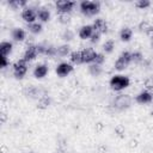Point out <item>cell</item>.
<instances>
[{"label": "cell", "instance_id": "obj_1", "mask_svg": "<svg viewBox=\"0 0 153 153\" xmlns=\"http://www.w3.org/2000/svg\"><path fill=\"white\" fill-rule=\"evenodd\" d=\"M100 10V4L98 1H88L84 0L80 2V12L85 16H96Z\"/></svg>", "mask_w": 153, "mask_h": 153}, {"label": "cell", "instance_id": "obj_2", "mask_svg": "<svg viewBox=\"0 0 153 153\" xmlns=\"http://www.w3.org/2000/svg\"><path fill=\"white\" fill-rule=\"evenodd\" d=\"M129 82H130V81H129V78H128V76H126V75H120V74L114 75V76L110 79V81H109L111 88L115 90V91H122V90H124L126 87L129 86Z\"/></svg>", "mask_w": 153, "mask_h": 153}, {"label": "cell", "instance_id": "obj_3", "mask_svg": "<svg viewBox=\"0 0 153 153\" xmlns=\"http://www.w3.org/2000/svg\"><path fill=\"white\" fill-rule=\"evenodd\" d=\"M130 62H131V53H129V51H122L120 54L118 59L115 62V68L117 71H123V69H126L129 66Z\"/></svg>", "mask_w": 153, "mask_h": 153}, {"label": "cell", "instance_id": "obj_4", "mask_svg": "<svg viewBox=\"0 0 153 153\" xmlns=\"http://www.w3.org/2000/svg\"><path fill=\"white\" fill-rule=\"evenodd\" d=\"M27 72V62L24 59H20L13 65V75L17 79H23Z\"/></svg>", "mask_w": 153, "mask_h": 153}, {"label": "cell", "instance_id": "obj_5", "mask_svg": "<svg viewBox=\"0 0 153 153\" xmlns=\"http://www.w3.org/2000/svg\"><path fill=\"white\" fill-rule=\"evenodd\" d=\"M131 97L129 94H120L115 98V108H117L118 110H124L128 109L131 105Z\"/></svg>", "mask_w": 153, "mask_h": 153}, {"label": "cell", "instance_id": "obj_6", "mask_svg": "<svg viewBox=\"0 0 153 153\" xmlns=\"http://www.w3.org/2000/svg\"><path fill=\"white\" fill-rule=\"evenodd\" d=\"M74 6H75V2L69 1V0H61V1L56 2V10H57L59 14H62V13L69 14V12L73 10Z\"/></svg>", "mask_w": 153, "mask_h": 153}, {"label": "cell", "instance_id": "obj_7", "mask_svg": "<svg viewBox=\"0 0 153 153\" xmlns=\"http://www.w3.org/2000/svg\"><path fill=\"white\" fill-rule=\"evenodd\" d=\"M22 18L27 24H32V23H35L36 18H37V11H35V8H32V7H25L22 11Z\"/></svg>", "mask_w": 153, "mask_h": 153}, {"label": "cell", "instance_id": "obj_8", "mask_svg": "<svg viewBox=\"0 0 153 153\" xmlns=\"http://www.w3.org/2000/svg\"><path fill=\"white\" fill-rule=\"evenodd\" d=\"M37 49H38V54L47 55V56H54L57 54V48H55L51 44L41 43V44H37Z\"/></svg>", "mask_w": 153, "mask_h": 153}, {"label": "cell", "instance_id": "obj_9", "mask_svg": "<svg viewBox=\"0 0 153 153\" xmlns=\"http://www.w3.org/2000/svg\"><path fill=\"white\" fill-rule=\"evenodd\" d=\"M38 55V49H37V44H29L26 50L24 51V55L22 59H24L26 62H30L32 60H35Z\"/></svg>", "mask_w": 153, "mask_h": 153}, {"label": "cell", "instance_id": "obj_10", "mask_svg": "<svg viewBox=\"0 0 153 153\" xmlns=\"http://www.w3.org/2000/svg\"><path fill=\"white\" fill-rule=\"evenodd\" d=\"M97 51L93 48H84L81 50V57H82V63H91L94 61L97 56Z\"/></svg>", "mask_w": 153, "mask_h": 153}, {"label": "cell", "instance_id": "obj_11", "mask_svg": "<svg viewBox=\"0 0 153 153\" xmlns=\"http://www.w3.org/2000/svg\"><path fill=\"white\" fill-rule=\"evenodd\" d=\"M72 71H73V66L71 63H68V62H61L56 67V74L59 76H61V78L67 76Z\"/></svg>", "mask_w": 153, "mask_h": 153}, {"label": "cell", "instance_id": "obj_12", "mask_svg": "<svg viewBox=\"0 0 153 153\" xmlns=\"http://www.w3.org/2000/svg\"><path fill=\"white\" fill-rule=\"evenodd\" d=\"M153 99V93L149 92L148 90H143L141 91L136 97H135V100L139 103V104H148L151 103Z\"/></svg>", "mask_w": 153, "mask_h": 153}, {"label": "cell", "instance_id": "obj_13", "mask_svg": "<svg viewBox=\"0 0 153 153\" xmlns=\"http://www.w3.org/2000/svg\"><path fill=\"white\" fill-rule=\"evenodd\" d=\"M92 26H93V31L94 32H98V33H106L108 32V24L102 18L94 19Z\"/></svg>", "mask_w": 153, "mask_h": 153}, {"label": "cell", "instance_id": "obj_14", "mask_svg": "<svg viewBox=\"0 0 153 153\" xmlns=\"http://www.w3.org/2000/svg\"><path fill=\"white\" fill-rule=\"evenodd\" d=\"M93 26L92 25H82L80 29H79V37L81 39H87V38H91V36L93 35Z\"/></svg>", "mask_w": 153, "mask_h": 153}, {"label": "cell", "instance_id": "obj_15", "mask_svg": "<svg viewBox=\"0 0 153 153\" xmlns=\"http://www.w3.org/2000/svg\"><path fill=\"white\" fill-rule=\"evenodd\" d=\"M48 74V66L45 63H39L33 69V76L37 79H42Z\"/></svg>", "mask_w": 153, "mask_h": 153}, {"label": "cell", "instance_id": "obj_16", "mask_svg": "<svg viewBox=\"0 0 153 153\" xmlns=\"http://www.w3.org/2000/svg\"><path fill=\"white\" fill-rule=\"evenodd\" d=\"M12 38L16 42H22L25 39V31L20 27H14L12 30Z\"/></svg>", "mask_w": 153, "mask_h": 153}, {"label": "cell", "instance_id": "obj_17", "mask_svg": "<svg viewBox=\"0 0 153 153\" xmlns=\"http://www.w3.org/2000/svg\"><path fill=\"white\" fill-rule=\"evenodd\" d=\"M133 37V31L130 27H123L120 31V38L122 42H129Z\"/></svg>", "mask_w": 153, "mask_h": 153}, {"label": "cell", "instance_id": "obj_18", "mask_svg": "<svg viewBox=\"0 0 153 153\" xmlns=\"http://www.w3.org/2000/svg\"><path fill=\"white\" fill-rule=\"evenodd\" d=\"M12 48H13V45H12L11 42L4 41V42L0 43V54H1L2 56H7L8 54H11Z\"/></svg>", "mask_w": 153, "mask_h": 153}, {"label": "cell", "instance_id": "obj_19", "mask_svg": "<svg viewBox=\"0 0 153 153\" xmlns=\"http://www.w3.org/2000/svg\"><path fill=\"white\" fill-rule=\"evenodd\" d=\"M37 17H38V19H39L41 22L45 23V22H48V20L50 19V12H49V10H47L45 7H42V8H39V10L37 11Z\"/></svg>", "mask_w": 153, "mask_h": 153}, {"label": "cell", "instance_id": "obj_20", "mask_svg": "<svg viewBox=\"0 0 153 153\" xmlns=\"http://www.w3.org/2000/svg\"><path fill=\"white\" fill-rule=\"evenodd\" d=\"M69 60H71V62L74 63V65H80V63H82L81 51H78V50L72 51L71 55H69Z\"/></svg>", "mask_w": 153, "mask_h": 153}, {"label": "cell", "instance_id": "obj_21", "mask_svg": "<svg viewBox=\"0 0 153 153\" xmlns=\"http://www.w3.org/2000/svg\"><path fill=\"white\" fill-rule=\"evenodd\" d=\"M49 104H50V98H49L47 94H43V96H42V97L38 99L37 108H38V109L44 110V109H47V108L49 106Z\"/></svg>", "mask_w": 153, "mask_h": 153}, {"label": "cell", "instance_id": "obj_22", "mask_svg": "<svg viewBox=\"0 0 153 153\" xmlns=\"http://www.w3.org/2000/svg\"><path fill=\"white\" fill-rule=\"evenodd\" d=\"M25 94L29 96V97H32V98H38V99L42 97V96H39V90L37 87H33V86L26 88L25 90Z\"/></svg>", "mask_w": 153, "mask_h": 153}, {"label": "cell", "instance_id": "obj_23", "mask_svg": "<svg viewBox=\"0 0 153 153\" xmlns=\"http://www.w3.org/2000/svg\"><path fill=\"white\" fill-rule=\"evenodd\" d=\"M27 29H29V31H30L31 33L37 35V33H39V32L42 31V24L35 22V23H32V24H27Z\"/></svg>", "mask_w": 153, "mask_h": 153}, {"label": "cell", "instance_id": "obj_24", "mask_svg": "<svg viewBox=\"0 0 153 153\" xmlns=\"http://www.w3.org/2000/svg\"><path fill=\"white\" fill-rule=\"evenodd\" d=\"M88 72L91 73V75H93V76H98V75H100V73H102V67H100L99 65L92 63V65L88 66Z\"/></svg>", "mask_w": 153, "mask_h": 153}, {"label": "cell", "instance_id": "obj_25", "mask_svg": "<svg viewBox=\"0 0 153 153\" xmlns=\"http://www.w3.org/2000/svg\"><path fill=\"white\" fill-rule=\"evenodd\" d=\"M114 48H115V42H114L112 39H108V41H105V43L103 44V50H104L106 54L112 53Z\"/></svg>", "mask_w": 153, "mask_h": 153}, {"label": "cell", "instance_id": "obj_26", "mask_svg": "<svg viewBox=\"0 0 153 153\" xmlns=\"http://www.w3.org/2000/svg\"><path fill=\"white\" fill-rule=\"evenodd\" d=\"M69 50H71V47L68 44H62L57 48V55L60 56H66L67 54H69Z\"/></svg>", "mask_w": 153, "mask_h": 153}, {"label": "cell", "instance_id": "obj_27", "mask_svg": "<svg viewBox=\"0 0 153 153\" xmlns=\"http://www.w3.org/2000/svg\"><path fill=\"white\" fill-rule=\"evenodd\" d=\"M149 5H151V2H149L148 0H139V1L135 2V6H136L137 8H141V10L149 7Z\"/></svg>", "mask_w": 153, "mask_h": 153}, {"label": "cell", "instance_id": "obj_28", "mask_svg": "<svg viewBox=\"0 0 153 153\" xmlns=\"http://www.w3.org/2000/svg\"><path fill=\"white\" fill-rule=\"evenodd\" d=\"M142 60V54L140 51H134L131 53V62H135V63H139L141 62Z\"/></svg>", "mask_w": 153, "mask_h": 153}, {"label": "cell", "instance_id": "obj_29", "mask_svg": "<svg viewBox=\"0 0 153 153\" xmlns=\"http://www.w3.org/2000/svg\"><path fill=\"white\" fill-rule=\"evenodd\" d=\"M145 86H146V88H147L149 92L153 91V75H151V76H148V78L146 79Z\"/></svg>", "mask_w": 153, "mask_h": 153}, {"label": "cell", "instance_id": "obj_30", "mask_svg": "<svg viewBox=\"0 0 153 153\" xmlns=\"http://www.w3.org/2000/svg\"><path fill=\"white\" fill-rule=\"evenodd\" d=\"M59 20L61 24H67V23H69L71 17L67 13H62V14H59Z\"/></svg>", "mask_w": 153, "mask_h": 153}, {"label": "cell", "instance_id": "obj_31", "mask_svg": "<svg viewBox=\"0 0 153 153\" xmlns=\"http://www.w3.org/2000/svg\"><path fill=\"white\" fill-rule=\"evenodd\" d=\"M104 61H105L104 55H103V54H100V53H98V54H97V56H96V59H94V61H93V63H96V65H99V66H100Z\"/></svg>", "mask_w": 153, "mask_h": 153}, {"label": "cell", "instance_id": "obj_32", "mask_svg": "<svg viewBox=\"0 0 153 153\" xmlns=\"http://www.w3.org/2000/svg\"><path fill=\"white\" fill-rule=\"evenodd\" d=\"M151 24H148L147 22H142V23H140V25H139V29L141 30V31H145V32H147L149 29H151Z\"/></svg>", "mask_w": 153, "mask_h": 153}, {"label": "cell", "instance_id": "obj_33", "mask_svg": "<svg viewBox=\"0 0 153 153\" xmlns=\"http://www.w3.org/2000/svg\"><path fill=\"white\" fill-rule=\"evenodd\" d=\"M73 36H74V33H73L71 30H66V31L63 32V35H62V38L66 39V41H71V39L73 38Z\"/></svg>", "mask_w": 153, "mask_h": 153}, {"label": "cell", "instance_id": "obj_34", "mask_svg": "<svg viewBox=\"0 0 153 153\" xmlns=\"http://www.w3.org/2000/svg\"><path fill=\"white\" fill-rule=\"evenodd\" d=\"M7 66H8L7 56H2V55H0V67H1V68H6Z\"/></svg>", "mask_w": 153, "mask_h": 153}, {"label": "cell", "instance_id": "obj_35", "mask_svg": "<svg viewBox=\"0 0 153 153\" xmlns=\"http://www.w3.org/2000/svg\"><path fill=\"white\" fill-rule=\"evenodd\" d=\"M8 5L12 7H19V6H25L26 1H11V2H8Z\"/></svg>", "mask_w": 153, "mask_h": 153}, {"label": "cell", "instance_id": "obj_36", "mask_svg": "<svg viewBox=\"0 0 153 153\" xmlns=\"http://www.w3.org/2000/svg\"><path fill=\"white\" fill-rule=\"evenodd\" d=\"M99 37H100V33H98V32H93V35H92L91 38H90L91 43H97V42L99 41Z\"/></svg>", "mask_w": 153, "mask_h": 153}, {"label": "cell", "instance_id": "obj_37", "mask_svg": "<svg viewBox=\"0 0 153 153\" xmlns=\"http://www.w3.org/2000/svg\"><path fill=\"white\" fill-rule=\"evenodd\" d=\"M152 42H153V37H152Z\"/></svg>", "mask_w": 153, "mask_h": 153}]
</instances>
